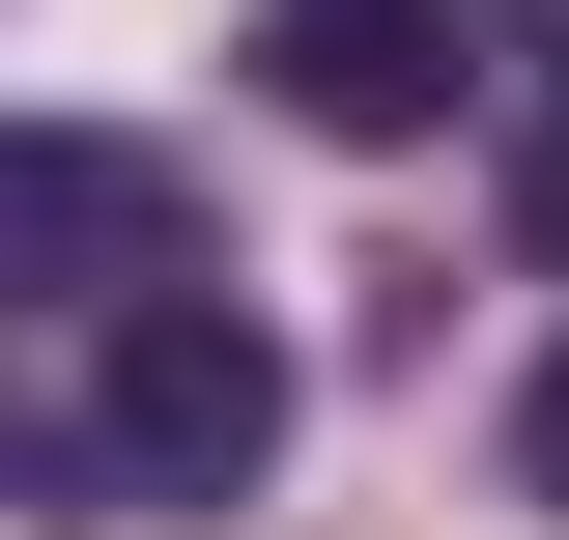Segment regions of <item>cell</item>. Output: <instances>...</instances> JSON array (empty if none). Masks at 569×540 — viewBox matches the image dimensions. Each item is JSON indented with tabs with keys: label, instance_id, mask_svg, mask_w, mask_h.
<instances>
[{
	"label": "cell",
	"instance_id": "1",
	"mask_svg": "<svg viewBox=\"0 0 569 540\" xmlns=\"http://www.w3.org/2000/svg\"><path fill=\"white\" fill-rule=\"evenodd\" d=\"M29 456H58L86 512H228V483L284 456V341L228 313V284H114V313H58V370H29Z\"/></svg>",
	"mask_w": 569,
	"mask_h": 540
},
{
	"label": "cell",
	"instance_id": "2",
	"mask_svg": "<svg viewBox=\"0 0 569 540\" xmlns=\"http://www.w3.org/2000/svg\"><path fill=\"white\" fill-rule=\"evenodd\" d=\"M257 86L313 142H427L456 114V0H257Z\"/></svg>",
	"mask_w": 569,
	"mask_h": 540
},
{
	"label": "cell",
	"instance_id": "3",
	"mask_svg": "<svg viewBox=\"0 0 569 540\" xmlns=\"http://www.w3.org/2000/svg\"><path fill=\"white\" fill-rule=\"evenodd\" d=\"M0 257L58 284V313H114V257H142V171H114V142H29V171H0Z\"/></svg>",
	"mask_w": 569,
	"mask_h": 540
},
{
	"label": "cell",
	"instance_id": "4",
	"mask_svg": "<svg viewBox=\"0 0 569 540\" xmlns=\"http://www.w3.org/2000/svg\"><path fill=\"white\" fill-rule=\"evenodd\" d=\"M512 483H541V512H569V341H541V399H512Z\"/></svg>",
	"mask_w": 569,
	"mask_h": 540
},
{
	"label": "cell",
	"instance_id": "5",
	"mask_svg": "<svg viewBox=\"0 0 569 540\" xmlns=\"http://www.w3.org/2000/svg\"><path fill=\"white\" fill-rule=\"evenodd\" d=\"M541 58H569V0H541Z\"/></svg>",
	"mask_w": 569,
	"mask_h": 540
}]
</instances>
